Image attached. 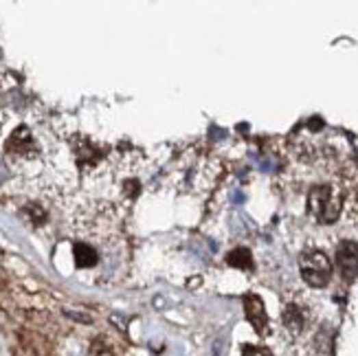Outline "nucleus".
Here are the masks:
<instances>
[{
  "label": "nucleus",
  "mask_w": 358,
  "mask_h": 356,
  "mask_svg": "<svg viewBox=\"0 0 358 356\" xmlns=\"http://www.w3.org/2000/svg\"><path fill=\"white\" fill-rule=\"evenodd\" d=\"M308 207H310V214L317 218L321 225H330L341 214L343 196L336 187H330V185L314 187L308 196Z\"/></svg>",
  "instance_id": "1"
},
{
  "label": "nucleus",
  "mask_w": 358,
  "mask_h": 356,
  "mask_svg": "<svg viewBox=\"0 0 358 356\" xmlns=\"http://www.w3.org/2000/svg\"><path fill=\"white\" fill-rule=\"evenodd\" d=\"M299 266H301L303 281L305 284H310L312 288H323L330 281L332 264L323 251H317V249L305 251L299 259Z\"/></svg>",
  "instance_id": "2"
},
{
  "label": "nucleus",
  "mask_w": 358,
  "mask_h": 356,
  "mask_svg": "<svg viewBox=\"0 0 358 356\" xmlns=\"http://www.w3.org/2000/svg\"><path fill=\"white\" fill-rule=\"evenodd\" d=\"M5 150H7V154L18 156V159H31V156H36V152H38V143L34 139V134H31V130L23 125V128H18L12 137H9Z\"/></svg>",
  "instance_id": "3"
},
{
  "label": "nucleus",
  "mask_w": 358,
  "mask_h": 356,
  "mask_svg": "<svg viewBox=\"0 0 358 356\" xmlns=\"http://www.w3.org/2000/svg\"><path fill=\"white\" fill-rule=\"evenodd\" d=\"M336 264H339L343 277L354 279L358 275V244L343 242L336 251Z\"/></svg>",
  "instance_id": "4"
},
{
  "label": "nucleus",
  "mask_w": 358,
  "mask_h": 356,
  "mask_svg": "<svg viewBox=\"0 0 358 356\" xmlns=\"http://www.w3.org/2000/svg\"><path fill=\"white\" fill-rule=\"evenodd\" d=\"M244 310H246V319L251 321V326L259 334H264L268 328V317H266V310H264L261 299L257 295H246L244 297Z\"/></svg>",
  "instance_id": "5"
},
{
  "label": "nucleus",
  "mask_w": 358,
  "mask_h": 356,
  "mask_svg": "<svg viewBox=\"0 0 358 356\" xmlns=\"http://www.w3.org/2000/svg\"><path fill=\"white\" fill-rule=\"evenodd\" d=\"M73 253H75V264L81 268H88L97 264V251L86 242H77L73 246Z\"/></svg>",
  "instance_id": "6"
},
{
  "label": "nucleus",
  "mask_w": 358,
  "mask_h": 356,
  "mask_svg": "<svg viewBox=\"0 0 358 356\" xmlns=\"http://www.w3.org/2000/svg\"><path fill=\"white\" fill-rule=\"evenodd\" d=\"M303 323H305L303 312L297 306H288L286 310H283V326H286L288 332L299 334L303 330Z\"/></svg>",
  "instance_id": "7"
},
{
  "label": "nucleus",
  "mask_w": 358,
  "mask_h": 356,
  "mask_svg": "<svg viewBox=\"0 0 358 356\" xmlns=\"http://www.w3.org/2000/svg\"><path fill=\"white\" fill-rule=\"evenodd\" d=\"M227 262L231 266H238V268H251V253L246 249H235L229 253Z\"/></svg>",
  "instance_id": "8"
},
{
  "label": "nucleus",
  "mask_w": 358,
  "mask_h": 356,
  "mask_svg": "<svg viewBox=\"0 0 358 356\" xmlns=\"http://www.w3.org/2000/svg\"><path fill=\"white\" fill-rule=\"evenodd\" d=\"M242 356H270V352L264 350V348H253V345H246Z\"/></svg>",
  "instance_id": "9"
}]
</instances>
